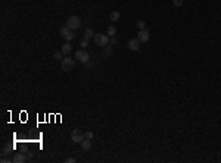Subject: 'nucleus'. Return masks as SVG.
Instances as JSON below:
<instances>
[{"instance_id": "obj_18", "label": "nucleus", "mask_w": 221, "mask_h": 163, "mask_svg": "<svg viewBox=\"0 0 221 163\" xmlns=\"http://www.w3.org/2000/svg\"><path fill=\"white\" fill-rule=\"evenodd\" d=\"M183 3H184V0H173V5L176 6V7H180V6H183Z\"/></svg>"}, {"instance_id": "obj_8", "label": "nucleus", "mask_w": 221, "mask_h": 163, "mask_svg": "<svg viewBox=\"0 0 221 163\" xmlns=\"http://www.w3.org/2000/svg\"><path fill=\"white\" fill-rule=\"evenodd\" d=\"M137 38L140 40L142 43H147V41H149V38H150V33H149L147 29H139Z\"/></svg>"}, {"instance_id": "obj_12", "label": "nucleus", "mask_w": 221, "mask_h": 163, "mask_svg": "<svg viewBox=\"0 0 221 163\" xmlns=\"http://www.w3.org/2000/svg\"><path fill=\"white\" fill-rule=\"evenodd\" d=\"M117 33H118V31H117V27H115V25H109L108 31H106V35H109V37H115Z\"/></svg>"}, {"instance_id": "obj_1", "label": "nucleus", "mask_w": 221, "mask_h": 163, "mask_svg": "<svg viewBox=\"0 0 221 163\" xmlns=\"http://www.w3.org/2000/svg\"><path fill=\"white\" fill-rule=\"evenodd\" d=\"M61 66H62V71L63 72H71L74 68H75V59H71L69 56H65L62 59V63H61Z\"/></svg>"}, {"instance_id": "obj_7", "label": "nucleus", "mask_w": 221, "mask_h": 163, "mask_svg": "<svg viewBox=\"0 0 221 163\" xmlns=\"http://www.w3.org/2000/svg\"><path fill=\"white\" fill-rule=\"evenodd\" d=\"M140 46H142V41L137 38H131V40H128V44H127V47L130 49L131 51H139L140 50Z\"/></svg>"}, {"instance_id": "obj_9", "label": "nucleus", "mask_w": 221, "mask_h": 163, "mask_svg": "<svg viewBox=\"0 0 221 163\" xmlns=\"http://www.w3.org/2000/svg\"><path fill=\"white\" fill-rule=\"evenodd\" d=\"M25 160H27V157L24 156L22 153H16V154L13 156V159H12L13 163H22V162H25Z\"/></svg>"}, {"instance_id": "obj_13", "label": "nucleus", "mask_w": 221, "mask_h": 163, "mask_svg": "<svg viewBox=\"0 0 221 163\" xmlns=\"http://www.w3.org/2000/svg\"><path fill=\"white\" fill-rule=\"evenodd\" d=\"M119 18H121V15H119V12H117V11L111 12V15H109V19H111L112 22H117V21H119Z\"/></svg>"}, {"instance_id": "obj_16", "label": "nucleus", "mask_w": 221, "mask_h": 163, "mask_svg": "<svg viewBox=\"0 0 221 163\" xmlns=\"http://www.w3.org/2000/svg\"><path fill=\"white\" fill-rule=\"evenodd\" d=\"M53 57H55L56 60H62V59H63V53H62V50H61V51H55Z\"/></svg>"}, {"instance_id": "obj_23", "label": "nucleus", "mask_w": 221, "mask_h": 163, "mask_svg": "<svg viewBox=\"0 0 221 163\" xmlns=\"http://www.w3.org/2000/svg\"><path fill=\"white\" fill-rule=\"evenodd\" d=\"M65 162H67V163H75V159H74V157H67V159H65Z\"/></svg>"}, {"instance_id": "obj_22", "label": "nucleus", "mask_w": 221, "mask_h": 163, "mask_svg": "<svg viewBox=\"0 0 221 163\" xmlns=\"http://www.w3.org/2000/svg\"><path fill=\"white\" fill-rule=\"evenodd\" d=\"M87 46H89V40L83 38L81 40V47H87Z\"/></svg>"}, {"instance_id": "obj_3", "label": "nucleus", "mask_w": 221, "mask_h": 163, "mask_svg": "<svg viewBox=\"0 0 221 163\" xmlns=\"http://www.w3.org/2000/svg\"><path fill=\"white\" fill-rule=\"evenodd\" d=\"M61 35L63 37V40L65 41H72L74 38H75V34H74V29H71L68 27V25H65V27H62L61 28Z\"/></svg>"}, {"instance_id": "obj_14", "label": "nucleus", "mask_w": 221, "mask_h": 163, "mask_svg": "<svg viewBox=\"0 0 221 163\" xmlns=\"http://www.w3.org/2000/svg\"><path fill=\"white\" fill-rule=\"evenodd\" d=\"M91 37H94V31H93L91 28H87V29L84 31V38H85V40H90Z\"/></svg>"}, {"instance_id": "obj_5", "label": "nucleus", "mask_w": 221, "mask_h": 163, "mask_svg": "<svg viewBox=\"0 0 221 163\" xmlns=\"http://www.w3.org/2000/svg\"><path fill=\"white\" fill-rule=\"evenodd\" d=\"M67 25H68L71 29H78L80 27H81V21H80L78 16L72 15V16L68 18V21H67Z\"/></svg>"}, {"instance_id": "obj_4", "label": "nucleus", "mask_w": 221, "mask_h": 163, "mask_svg": "<svg viewBox=\"0 0 221 163\" xmlns=\"http://www.w3.org/2000/svg\"><path fill=\"white\" fill-rule=\"evenodd\" d=\"M84 132L83 131H80L78 128L77 130H72V132H71V141L72 143H75V144H81V141L84 140Z\"/></svg>"}, {"instance_id": "obj_15", "label": "nucleus", "mask_w": 221, "mask_h": 163, "mask_svg": "<svg viewBox=\"0 0 221 163\" xmlns=\"http://www.w3.org/2000/svg\"><path fill=\"white\" fill-rule=\"evenodd\" d=\"M103 55H105V56L106 57H109L111 56V55H112V47H111V46H105V47H103Z\"/></svg>"}, {"instance_id": "obj_19", "label": "nucleus", "mask_w": 221, "mask_h": 163, "mask_svg": "<svg viewBox=\"0 0 221 163\" xmlns=\"http://www.w3.org/2000/svg\"><path fill=\"white\" fill-rule=\"evenodd\" d=\"M93 66H94V63L91 62V60H89V62L84 63V69H87V71H89V69H91Z\"/></svg>"}, {"instance_id": "obj_20", "label": "nucleus", "mask_w": 221, "mask_h": 163, "mask_svg": "<svg viewBox=\"0 0 221 163\" xmlns=\"http://www.w3.org/2000/svg\"><path fill=\"white\" fill-rule=\"evenodd\" d=\"M84 137H85V138H89V140H93L94 134H93L91 131H85V132H84Z\"/></svg>"}, {"instance_id": "obj_10", "label": "nucleus", "mask_w": 221, "mask_h": 163, "mask_svg": "<svg viewBox=\"0 0 221 163\" xmlns=\"http://www.w3.org/2000/svg\"><path fill=\"white\" fill-rule=\"evenodd\" d=\"M81 148L84 150V152H89L91 148V140H89V138H84V140L81 141Z\"/></svg>"}, {"instance_id": "obj_6", "label": "nucleus", "mask_w": 221, "mask_h": 163, "mask_svg": "<svg viewBox=\"0 0 221 163\" xmlns=\"http://www.w3.org/2000/svg\"><path fill=\"white\" fill-rule=\"evenodd\" d=\"M75 59L80 60L81 63H85V62L90 60V55H89L85 50H77L75 51Z\"/></svg>"}, {"instance_id": "obj_11", "label": "nucleus", "mask_w": 221, "mask_h": 163, "mask_svg": "<svg viewBox=\"0 0 221 163\" xmlns=\"http://www.w3.org/2000/svg\"><path fill=\"white\" fill-rule=\"evenodd\" d=\"M71 51H72V46L67 41V43L62 46V53L65 55V56H69V53H71Z\"/></svg>"}, {"instance_id": "obj_2", "label": "nucleus", "mask_w": 221, "mask_h": 163, "mask_svg": "<svg viewBox=\"0 0 221 163\" xmlns=\"http://www.w3.org/2000/svg\"><path fill=\"white\" fill-rule=\"evenodd\" d=\"M93 41H94V44L99 46V47H105V46L109 44V35H103V34H94Z\"/></svg>"}, {"instance_id": "obj_21", "label": "nucleus", "mask_w": 221, "mask_h": 163, "mask_svg": "<svg viewBox=\"0 0 221 163\" xmlns=\"http://www.w3.org/2000/svg\"><path fill=\"white\" fill-rule=\"evenodd\" d=\"M109 43H111V44H117V43H118V38H117V37H109Z\"/></svg>"}, {"instance_id": "obj_17", "label": "nucleus", "mask_w": 221, "mask_h": 163, "mask_svg": "<svg viewBox=\"0 0 221 163\" xmlns=\"http://www.w3.org/2000/svg\"><path fill=\"white\" fill-rule=\"evenodd\" d=\"M136 25L139 29H146V22H145V21H137Z\"/></svg>"}]
</instances>
